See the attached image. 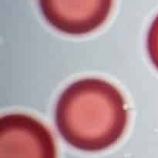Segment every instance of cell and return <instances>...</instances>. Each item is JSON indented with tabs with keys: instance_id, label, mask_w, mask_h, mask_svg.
<instances>
[{
	"instance_id": "1",
	"label": "cell",
	"mask_w": 158,
	"mask_h": 158,
	"mask_svg": "<svg viewBox=\"0 0 158 158\" xmlns=\"http://www.w3.org/2000/svg\"><path fill=\"white\" fill-rule=\"evenodd\" d=\"M60 136L77 150H106L122 137L128 112L118 88L99 78L73 82L61 93L55 113Z\"/></svg>"
},
{
	"instance_id": "2",
	"label": "cell",
	"mask_w": 158,
	"mask_h": 158,
	"mask_svg": "<svg viewBox=\"0 0 158 158\" xmlns=\"http://www.w3.org/2000/svg\"><path fill=\"white\" fill-rule=\"evenodd\" d=\"M0 158H57L49 129L26 114L12 113L0 119Z\"/></svg>"
},
{
	"instance_id": "3",
	"label": "cell",
	"mask_w": 158,
	"mask_h": 158,
	"mask_svg": "<svg viewBox=\"0 0 158 158\" xmlns=\"http://www.w3.org/2000/svg\"><path fill=\"white\" fill-rule=\"evenodd\" d=\"M39 4L43 17L54 29L81 36L104 24L114 0H39Z\"/></svg>"
},
{
	"instance_id": "4",
	"label": "cell",
	"mask_w": 158,
	"mask_h": 158,
	"mask_svg": "<svg viewBox=\"0 0 158 158\" xmlns=\"http://www.w3.org/2000/svg\"><path fill=\"white\" fill-rule=\"evenodd\" d=\"M147 48L151 62L158 71V15L153 20L148 30Z\"/></svg>"
}]
</instances>
